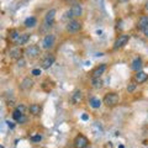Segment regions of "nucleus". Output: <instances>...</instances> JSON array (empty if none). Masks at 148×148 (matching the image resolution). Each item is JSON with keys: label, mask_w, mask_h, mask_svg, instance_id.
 <instances>
[{"label": "nucleus", "mask_w": 148, "mask_h": 148, "mask_svg": "<svg viewBox=\"0 0 148 148\" xmlns=\"http://www.w3.org/2000/svg\"><path fill=\"white\" fill-rule=\"evenodd\" d=\"M68 1H72V0H68Z\"/></svg>", "instance_id": "nucleus-35"}, {"label": "nucleus", "mask_w": 148, "mask_h": 148, "mask_svg": "<svg viewBox=\"0 0 148 148\" xmlns=\"http://www.w3.org/2000/svg\"><path fill=\"white\" fill-rule=\"evenodd\" d=\"M146 9H147V10H148V1L146 3Z\"/></svg>", "instance_id": "nucleus-32"}, {"label": "nucleus", "mask_w": 148, "mask_h": 148, "mask_svg": "<svg viewBox=\"0 0 148 148\" xmlns=\"http://www.w3.org/2000/svg\"><path fill=\"white\" fill-rule=\"evenodd\" d=\"M142 59L141 58H136L135 61L132 62L131 64V69L132 71H135V72H138V71H141V68H142Z\"/></svg>", "instance_id": "nucleus-17"}, {"label": "nucleus", "mask_w": 148, "mask_h": 148, "mask_svg": "<svg viewBox=\"0 0 148 148\" xmlns=\"http://www.w3.org/2000/svg\"><path fill=\"white\" fill-rule=\"evenodd\" d=\"M82 30V24L78 20H71L67 25V31L68 32H78Z\"/></svg>", "instance_id": "nucleus-5"}, {"label": "nucleus", "mask_w": 148, "mask_h": 148, "mask_svg": "<svg viewBox=\"0 0 148 148\" xmlns=\"http://www.w3.org/2000/svg\"><path fill=\"white\" fill-rule=\"evenodd\" d=\"M119 100H120V96L116 92H109L104 98V104L108 108H114V106H116L119 104Z\"/></svg>", "instance_id": "nucleus-1"}, {"label": "nucleus", "mask_w": 148, "mask_h": 148, "mask_svg": "<svg viewBox=\"0 0 148 148\" xmlns=\"http://www.w3.org/2000/svg\"><path fill=\"white\" fill-rule=\"evenodd\" d=\"M74 148H88V145H89V141L88 138L83 135H78L75 138H74Z\"/></svg>", "instance_id": "nucleus-2"}, {"label": "nucleus", "mask_w": 148, "mask_h": 148, "mask_svg": "<svg viewBox=\"0 0 148 148\" xmlns=\"http://www.w3.org/2000/svg\"><path fill=\"white\" fill-rule=\"evenodd\" d=\"M6 123H8V126L10 127V128H14V127H15V123L11 122V121H6Z\"/></svg>", "instance_id": "nucleus-29"}, {"label": "nucleus", "mask_w": 148, "mask_h": 148, "mask_svg": "<svg viewBox=\"0 0 148 148\" xmlns=\"http://www.w3.org/2000/svg\"><path fill=\"white\" fill-rule=\"evenodd\" d=\"M91 86L94 88V89H100V88L103 86V80H101L100 78H92Z\"/></svg>", "instance_id": "nucleus-20"}, {"label": "nucleus", "mask_w": 148, "mask_h": 148, "mask_svg": "<svg viewBox=\"0 0 148 148\" xmlns=\"http://www.w3.org/2000/svg\"><path fill=\"white\" fill-rule=\"evenodd\" d=\"M25 121H26V117H25V115H22V117H21L20 120H18L17 123H24Z\"/></svg>", "instance_id": "nucleus-28"}, {"label": "nucleus", "mask_w": 148, "mask_h": 148, "mask_svg": "<svg viewBox=\"0 0 148 148\" xmlns=\"http://www.w3.org/2000/svg\"><path fill=\"white\" fill-rule=\"evenodd\" d=\"M54 46V36L53 35H47L42 41V47L45 49H49Z\"/></svg>", "instance_id": "nucleus-7"}, {"label": "nucleus", "mask_w": 148, "mask_h": 148, "mask_svg": "<svg viewBox=\"0 0 148 148\" xmlns=\"http://www.w3.org/2000/svg\"><path fill=\"white\" fill-rule=\"evenodd\" d=\"M119 1H126V0H119Z\"/></svg>", "instance_id": "nucleus-34"}, {"label": "nucleus", "mask_w": 148, "mask_h": 148, "mask_svg": "<svg viewBox=\"0 0 148 148\" xmlns=\"http://www.w3.org/2000/svg\"><path fill=\"white\" fill-rule=\"evenodd\" d=\"M54 17H56V10L54 9H51L49 11H47L45 16V22L47 26H52L53 22H54Z\"/></svg>", "instance_id": "nucleus-8"}, {"label": "nucleus", "mask_w": 148, "mask_h": 148, "mask_svg": "<svg viewBox=\"0 0 148 148\" xmlns=\"http://www.w3.org/2000/svg\"><path fill=\"white\" fill-rule=\"evenodd\" d=\"M9 56L14 59H21V56H22V52L21 49L18 47H15V48H11L10 52H9Z\"/></svg>", "instance_id": "nucleus-14"}, {"label": "nucleus", "mask_w": 148, "mask_h": 148, "mask_svg": "<svg viewBox=\"0 0 148 148\" xmlns=\"http://www.w3.org/2000/svg\"><path fill=\"white\" fill-rule=\"evenodd\" d=\"M135 89H136V84H133V83H132V84H130V85L127 86V91H128V92H132Z\"/></svg>", "instance_id": "nucleus-26"}, {"label": "nucleus", "mask_w": 148, "mask_h": 148, "mask_svg": "<svg viewBox=\"0 0 148 148\" xmlns=\"http://www.w3.org/2000/svg\"><path fill=\"white\" fill-rule=\"evenodd\" d=\"M119 148H125V147H123V146L121 145V146H119Z\"/></svg>", "instance_id": "nucleus-33"}, {"label": "nucleus", "mask_w": 148, "mask_h": 148, "mask_svg": "<svg viewBox=\"0 0 148 148\" xmlns=\"http://www.w3.org/2000/svg\"><path fill=\"white\" fill-rule=\"evenodd\" d=\"M135 79H136L138 83H145V82L148 79V74H147L146 72L138 71V72H136V74H135Z\"/></svg>", "instance_id": "nucleus-13"}, {"label": "nucleus", "mask_w": 148, "mask_h": 148, "mask_svg": "<svg viewBox=\"0 0 148 148\" xmlns=\"http://www.w3.org/2000/svg\"><path fill=\"white\" fill-rule=\"evenodd\" d=\"M20 34H18V31H16V30H12L11 32H10V41H12V42H17L18 41V38H20Z\"/></svg>", "instance_id": "nucleus-22"}, {"label": "nucleus", "mask_w": 148, "mask_h": 148, "mask_svg": "<svg viewBox=\"0 0 148 148\" xmlns=\"http://www.w3.org/2000/svg\"><path fill=\"white\" fill-rule=\"evenodd\" d=\"M16 110H18V111H20V112H22V114H25V111H26V108H25V106L22 105V104H20V105H18L17 108H16Z\"/></svg>", "instance_id": "nucleus-25"}, {"label": "nucleus", "mask_w": 148, "mask_h": 148, "mask_svg": "<svg viewBox=\"0 0 148 148\" xmlns=\"http://www.w3.org/2000/svg\"><path fill=\"white\" fill-rule=\"evenodd\" d=\"M22 115H25V114H22V112H20L18 110H15L12 112V117H14V120H16V121H18L21 117H22Z\"/></svg>", "instance_id": "nucleus-23"}, {"label": "nucleus", "mask_w": 148, "mask_h": 148, "mask_svg": "<svg viewBox=\"0 0 148 148\" xmlns=\"http://www.w3.org/2000/svg\"><path fill=\"white\" fill-rule=\"evenodd\" d=\"M32 74H34L35 77H38L41 74V69H34V71H32Z\"/></svg>", "instance_id": "nucleus-27"}, {"label": "nucleus", "mask_w": 148, "mask_h": 148, "mask_svg": "<svg viewBox=\"0 0 148 148\" xmlns=\"http://www.w3.org/2000/svg\"><path fill=\"white\" fill-rule=\"evenodd\" d=\"M143 34H145V36H146V37H148V29L143 30Z\"/></svg>", "instance_id": "nucleus-31"}, {"label": "nucleus", "mask_w": 148, "mask_h": 148, "mask_svg": "<svg viewBox=\"0 0 148 148\" xmlns=\"http://www.w3.org/2000/svg\"><path fill=\"white\" fill-rule=\"evenodd\" d=\"M82 120L83 121H88V120H89V116H88L86 114H84V115H82Z\"/></svg>", "instance_id": "nucleus-30"}, {"label": "nucleus", "mask_w": 148, "mask_h": 148, "mask_svg": "<svg viewBox=\"0 0 148 148\" xmlns=\"http://www.w3.org/2000/svg\"><path fill=\"white\" fill-rule=\"evenodd\" d=\"M36 25H37V20L34 16L27 17L25 20V27H27V29H32V27H35Z\"/></svg>", "instance_id": "nucleus-18"}, {"label": "nucleus", "mask_w": 148, "mask_h": 148, "mask_svg": "<svg viewBox=\"0 0 148 148\" xmlns=\"http://www.w3.org/2000/svg\"><path fill=\"white\" fill-rule=\"evenodd\" d=\"M71 12H72L73 17L82 16V14H83V9H82V5H80V4H74V5L72 6V9H71Z\"/></svg>", "instance_id": "nucleus-11"}, {"label": "nucleus", "mask_w": 148, "mask_h": 148, "mask_svg": "<svg viewBox=\"0 0 148 148\" xmlns=\"http://www.w3.org/2000/svg\"><path fill=\"white\" fill-rule=\"evenodd\" d=\"M137 27L142 31L148 29V16H141L140 20H138V22H137Z\"/></svg>", "instance_id": "nucleus-12"}, {"label": "nucleus", "mask_w": 148, "mask_h": 148, "mask_svg": "<svg viewBox=\"0 0 148 148\" xmlns=\"http://www.w3.org/2000/svg\"><path fill=\"white\" fill-rule=\"evenodd\" d=\"M83 99V94H82V91L80 90H75L73 92V95H72V103L75 105V104H79L80 101Z\"/></svg>", "instance_id": "nucleus-16"}, {"label": "nucleus", "mask_w": 148, "mask_h": 148, "mask_svg": "<svg viewBox=\"0 0 148 148\" xmlns=\"http://www.w3.org/2000/svg\"><path fill=\"white\" fill-rule=\"evenodd\" d=\"M105 71H106V64H100L99 67H96L92 71V78H100Z\"/></svg>", "instance_id": "nucleus-10"}, {"label": "nucleus", "mask_w": 148, "mask_h": 148, "mask_svg": "<svg viewBox=\"0 0 148 148\" xmlns=\"http://www.w3.org/2000/svg\"><path fill=\"white\" fill-rule=\"evenodd\" d=\"M130 41V36L128 35H121V36H119L116 41H115V43H114V48L115 49H119V48H122L123 46H126L127 42Z\"/></svg>", "instance_id": "nucleus-4"}, {"label": "nucleus", "mask_w": 148, "mask_h": 148, "mask_svg": "<svg viewBox=\"0 0 148 148\" xmlns=\"http://www.w3.org/2000/svg\"><path fill=\"white\" fill-rule=\"evenodd\" d=\"M31 141L32 142H41L42 141V136L41 135H34V136H31Z\"/></svg>", "instance_id": "nucleus-24"}, {"label": "nucleus", "mask_w": 148, "mask_h": 148, "mask_svg": "<svg viewBox=\"0 0 148 148\" xmlns=\"http://www.w3.org/2000/svg\"><path fill=\"white\" fill-rule=\"evenodd\" d=\"M25 53H26L27 57L36 58V57H38V56L41 54V48L38 47V46H36V45H32V46H30V47L26 48Z\"/></svg>", "instance_id": "nucleus-3"}, {"label": "nucleus", "mask_w": 148, "mask_h": 148, "mask_svg": "<svg viewBox=\"0 0 148 148\" xmlns=\"http://www.w3.org/2000/svg\"><path fill=\"white\" fill-rule=\"evenodd\" d=\"M29 38H30V35H29V34H22V35L20 36V38H18V41L16 42V45H17V46L25 45L27 41H29Z\"/></svg>", "instance_id": "nucleus-21"}, {"label": "nucleus", "mask_w": 148, "mask_h": 148, "mask_svg": "<svg viewBox=\"0 0 148 148\" xmlns=\"http://www.w3.org/2000/svg\"><path fill=\"white\" fill-rule=\"evenodd\" d=\"M56 61V58H54V56L52 54H48L47 57H45L42 59V63H41V67H42V69H49L51 67H52V64L54 63Z\"/></svg>", "instance_id": "nucleus-6"}, {"label": "nucleus", "mask_w": 148, "mask_h": 148, "mask_svg": "<svg viewBox=\"0 0 148 148\" xmlns=\"http://www.w3.org/2000/svg\"><path fill=\"white\" fill-rule=\"evenodd\" d=\"M32 86H34V80L30 79V78H25V79L21 82V84H20V89L26 91V90H30Z\"/></svg>", "instance_id": "nucleus-9"}, {"label": "nucleus", "mask_w": 148, "mask_h": 148, "mask_svg": "<svg viewBox=\"0 0 148 148\" xmlns=\"http://www.w3.org/2000/svg\"><path fill=\"white\" fill-rule=\"evenodd\" d=\"M89 104H90V106L92 109H99L100 106H101V100L99 99V98H91L90 100H89Z\"/></svg>", "instance_id": "nucleus-19"}, {"label": "nucleus", "mask_w": 148, "mask_h": 148, "mask_svg": "<svg viewBox=\"0 0 148 148\" xmlns=\"http://www.w3.org/2000/svg\"><path fill=\"white\" fill-rule=\"evenodd\" d=\"M29 111H30V114L34 115V116H38V115L41 114V111H42V108L37 104H32V105H30Z\"/></svg>", "instance_id": "nucleus-15"}]
</instances>
